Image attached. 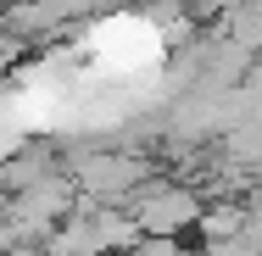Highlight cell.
<instances>
[{
  "instance_id": "1",
  "label": "cell",
  "mask_w": 262,
  "mask_h": 256,
  "mask_svg": "<svg viewBox=\"0 0 262 256\" xmlns=\"http://www.w3.org/2000/svg\"><path fill=\"white\" fill-rule=\"evenodd\" d=\"M128 217H134V228H140L145 240H173L179 228L201 223L207 212H201V195L184 190V184H145V190L128 201Z\"/></svg>"
},
{
  "instance_id": "2",
  "label": "cell",
  "mask_w": 262,
  "mask_h": 256,
  "mask_svg": "<svg viewBox=\"0 0 262 256\" xmlns=\"http://www.w3.org/2000/svg\"><path fill=\"white\" fill-rule=\"evenodd\" d=\"M78 178H84L90 195H128V201H134V195L145 190V184H140L145 167H140L134 156H90V161L78 167Z\"/></svg>"
},
{
  "instance_id": "3",
  "label": "cell",
  "mask_w": 262,
  "mask_h": 256,
  "mask_svg": "<svg viewBox=\"0 0 262 256\" xmlns=\"http://www.w3.org/2000/svg\"><path fill=\"white\" fill-rule=\"evenodd\" d=\"M128 256H179V245H173V240H140Z\"/></svg>"
}]
</instances>
